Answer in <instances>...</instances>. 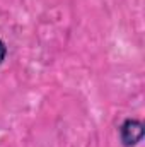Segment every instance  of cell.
<instances>
[{
  "instance_id": "cell-2",
  "label": "cell",
  "mask_w": 145,
  "mask_h": 147,
  "mask_svg": "<svg viewBox=\"0 0 145 147\" xmlns=\"http://www.w3.org/2000/svg\"><path fill=\"white\" fill-rule=\"evenodd\" d=\"M7 55H9V46H7V43L0 38V65L7 60Z\"/></svg>"
},
{
  "instance_id": "cell-1",
  "label": "cell",
  "mask_w": 145,
  "mask_h": 147,
  "mask_svg": "<svg viewBox=\"0 0 145 147\" xmlns=\"http://www.w3.org/2000/svg\"><path fill=\"white\" fill-rule=\"evenodd\" d=\"M118 137L123 147H137L145 137V123L138 118H125L118 127Z\"/></svg>"
}]
</instances>
